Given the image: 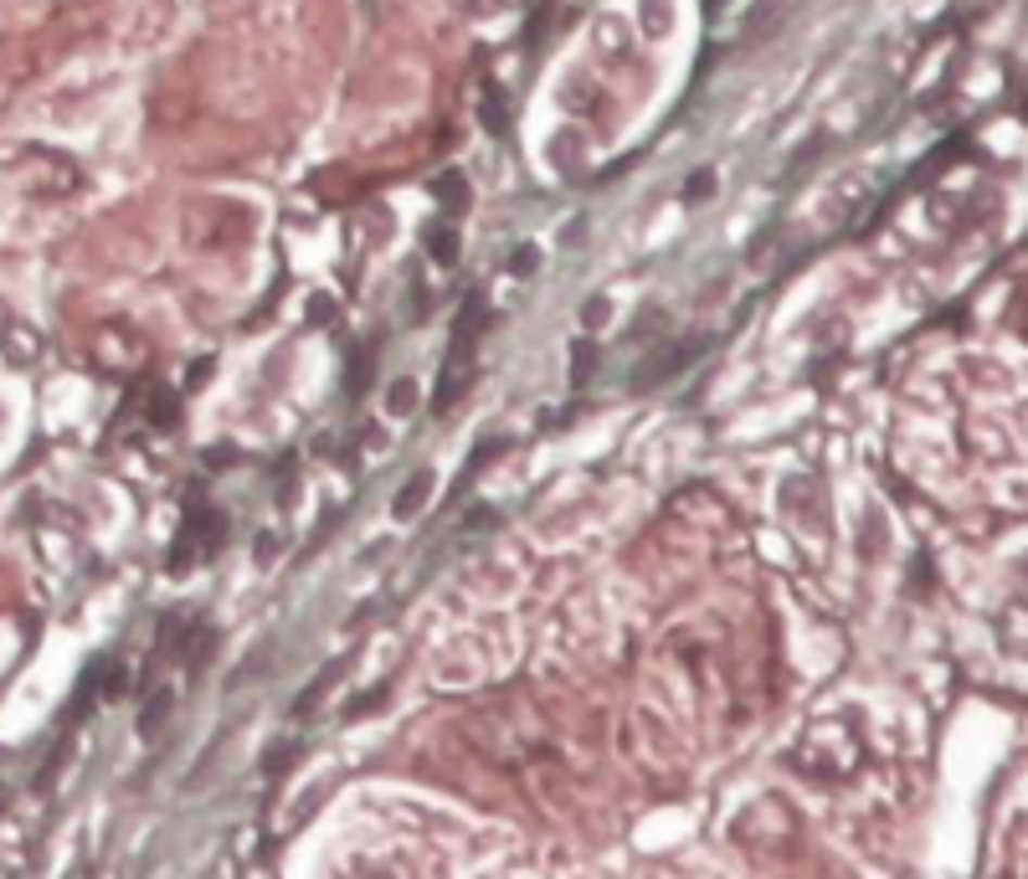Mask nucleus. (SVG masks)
Segmentation results:
<instances>
[{"instance_id": "1", "label": "nucleus", "mask_w": 1028, "mask_h": 879, "mask_svg": "<svg viewBox=\"0 0 1028 879\" xmlns=\"http://www.w3.org/2000/svg\"><path fill=\"white\" fill-rule=\"evenodd\" d=\"M11 176H16L21 191L41 195V201H62V195H73L83 186L78 165H73L67 155H58V150H47V144H26V150H16V155H11Z\"/></svg>"}, {"instance_id": "11", "label": "nucleus", "mask_w": 1028, "mask_h": 879, "mask_svg": "<svg viewBox=\"0 0 1028 879\" xmlns=\"http://www.w3.org/2000/svg\"><path fill=\"white\" fill-rule=\"evenodd\" d=\"M170 710H175V695H170V689H155V695L144 700V715H139V730H144V736H155L160 725L170 721Z\"/></svg>"}, {"instance_id": "13", "label": "nucleus", "mask_w": 1028, "mask_h": 879, "mask_svg": "<svg viewBox=\"0 0 1028 879\" xmlns=\"http://www.w3.org/2000/svg\"><path fill=\"white\" fill-rule=\"evenodd\" d=\"M535 268H541V247H535V242H524V247H515V253H509V273H515V278H530Z\"/></svg>"}, {"instance_id": "20", "label": "nucleus", "mask_w": 1028, "mask_h": 879, "mask_svg": "<svg viewBox=\"0 0 1028 879\" xmlns=\"http://www.w3.org/2000/svg\"><path fill=\"white\" fill-rule=\"evenodd\" d=\"M505 453V437H494V443H484V448H473V458H468V469H484L488 458H499Z\"/></svg>"}, {"instance_id": "24", "label": "nucleus", "mask_w": 1028, "mask_h": 879, "mask_svg": "<svg viewBox=\"0 0 1028 879\" xmlns=\"http://www.w3.org/2000/svg\"><path fill=\"white\" fill-rule=\"evenodd\" d=\"M1024 334H1028V298H1024Z\"/></svg>"}, {"instance_id": "14", "label": "nucleus", "mask_w": 1028, "mask_h": 879, "mask_svg": "<svg viewBox=\"0 0 1028 879\" xmlns=\"http://www.w3.org/2000/svg\"><path fill=\"white\" fill-rule=\"evenodd\" d=\"M386 407H391V411H396V417H407V411H411V407H417V391H411V381H396V386H391V396H386Z\"/></svg>"}, {"instance_id": "12", "label": "nucleus", "mask_w": 1028, "mask_h": 879, "mask_svg": "<svg viewBox=\"0 0 1028 879\" xmlns=\"http://www.w3.org/2000/svg\"><path fill=\"white\" fill-rule=\"evenodd\" d=\"M592 366H597V345H592V340H576V351H571V386H586V381H592Z\"/></svg>"}, {"instance_id": "16", "label": "nucleus", "mask_w": 1028, "mask_h": 879, "mask_svg": "<svg viewBox=\"0 0 1028 879\" xmlns=\"http://www.w3.org/2000/svg\"><path fill=\"white\" fill-rule=\"evenodd\" d=\"M710 191H715V170H695V176H689V191H684V201H705Z\"/></svg>"}, {"instance_id": "17", "label": "nucleus", "mask_w": 1028, "mask_h": 879, "mask_svg": "<svg viewBox=\"0 0 1028 879\" xmlns=\"http://www.w3.org/2000/svg\"><path fill=\"white\" fill-rule=\"evenodd\" d=\"M370 360H376V355H360V366H350V396H366V375H370Z\"/></svg>"}, {"instance_id": "5", "label": "nucleus", "mask_w": 1028, "mask_h": 879, "mask_svg": "<svg viewBox=\"0 0 1028 879\" xmlns=\"http://www.w3.org/2000/svg\"><path fill=\"white\" fill-rule=\"evenodd\" d=\"M705 351V340H684V345H669V351H659L648 366H638L633 371V386H659V381H669L674 371H684L695 355Z\"/></svg>"}, {"instance_id": "18", "label": "nucleus", "mask_w": 1028, "mask_h": 879, "mask_svg": "<svg viewBox=\"0 0 1028 879\" xmlns=\"http://www.w3.org/2000/svg\"><path fill=\"white\" fill-rule=\"evenodd\" d=\"M607 314H612V309H607V298H586L582 324H586V330H597V324H607Z\"/></svg>"}, {"instance_id": "23", "label": "nucleus", "mask_w": 1028, "mask_h": 879, "mask_svg": "<svg viewBox=\"0 0 1028 879\" xmlns=\"http://www.w3.org/2000/svg\"><path fill=\"white\" fill-rule=\"evenodd\" d=\"M272 556H278V540H272V535H257V566H268Z\"/></svg>"}, {"instance_id": "15", "label": "nucleus", "mask_w": 1028, "mask_h": 879, "mask_svg": "<svg viewBox=\"0 0 1028 879\" xmlns=\"http://www.w3.org/2000/svg\"><path fill=\"white\" fill-rule=\"evenodd\" d=\"M381 700H386V684H376V689H366L360 700H350V704H345V721H355V715H366V710H376Z\"/></svg>"}, {"instance_id": "2", "label": "nucleus", "mask_w": 1028, "mask_h": 879, "mask_svg": "<svg viewBox=\"0 0 1028 879\" xmlns=\"http://www.w3.org/2000/svg\"><path fill=\"white\" fill-rule=\"evenodd\" d=\"M221 535H227V525H221V514L206 505H195L191 514H186V525H180V535H175L170 546V571L180 576V571L201 566V561H212L216 550H221Z\"/></svg>"}, {"instance_id": "10", "label": "nucleus", "mask_w": 1028, "mask_h": 879, "mask_svg": "<svg viewBox=\"0 0 1028 879\" xmlns=\"http://www.w3.org/2000/svg\"><path fill=\"white\" fill-rule=\"evenodd\" d=\"M479 118H484V129L488 135H509V118H505V93L488 82L484 88V98H479Z\"/></svg>"}, {"instance_id": "19", "label": "nucleus", "mask_w": 1028, "mask_h": 879, "mask_svg": "<svg viewBox=\"0 0 1028 879\" xmlns=\"http://www.w3.org/2000/svg\"><path fill=\"white\" fill-rule=\"evenodd\" d=\"M330 319H334V298L330 293H319V298L309 304V324H330Z\"/></svg>"}, {"instance_id": "8", "label": "nucleus", "mask_w": 1028, "mask_h": 879, "mask_svg": "<svg viewBox=\"0 0 1028 879\" xmlns=\"http://www.w3.org/2000/svg\"><path fill=\"white\" fill-rule=\"evenodd\" d=\"M428 253L437 268H458V227L453 221H437L428 232Z\"/></svg>"}, {"instance_id": "7", "label": "nucleus", "mask_w": 1028, "mask_h": 879, "mask_svg": "<svg viewBox=\"0 0 1028 879\" xmlns=\"http://www.w3.org/2000/svg\"><path fill=\"white\" fill-rule=\"evenodd\" d=\"M432 195H437V206H443L447 216H458L468 206V180L464 170H443V176L432 180Z\"/></svg>"}, {"instance_id": "3", "label": "nucleus", "mask_w": 1028, "mask_h": 879, "mask_svg": "<svg viewBox=\"0 0 1028 879\" xmlns=\"http://www.w3.org/2000/svg\"><path fill=\"white\" fill-rule=\"evenodd\" d=\"M93 360L109 375H129L144 366V345H139L124 324H109V330H98V340H93Z\"/></svg>"}, {"instance_id": "22", "label": "nucleus", "mask_w": 1028, "mask_h": 879, "mask_svg": "<svg viewBox=\"0 0 1028 879\" xmlns=\"http://www.w3.org/2000/svg\"><path fill=\"white\" fill-rule=\"evenodd\" d=\"M293 762H299V746H283L278 756H268V772H289Z\"/></svg>"}, {"instance_id": "21", "label": "nucleus", "mask_w": 1028, "mask_h": 879, "mask_svg": "<svg viewBox=\"0 0 1028 879\" xmlns=\"http://www.w3.org/2000/svg\"><path fill=\"white\" fill-rule=\"evenodd\" d=\"M206 375H212V355H201L191 371H186V391H201V381H206Z\"/></svg>"}, {"instance_id": "6", "label": "nucleus", "mask_w": 1028, "mask_h": 879, "mask_svg": "<svg viewBox=\"0 0 1028 879\" xmlns=\"http://www.w3.org/2000/svg\"><path fill=\"white\" fill-rule=\"evenodd\" d=\"M428 494H432V473L428 469H417L407 479V484L396 488V499H391V509H396V520H411L417 509L428 505Z\"/></svg>"}, {"instance_id": "9", "label": "nucleus", "mask_w": 1028, "mask_h": 879, "mask_svg": "<svg viewBox=\"0 0 1028 879\" xmlns=\"http://www.w3.org/2000/svg\"><path fill=\"white\" fill-rule=\"evenodd\" d=\"M340 674H345V659H334V664L325 668V674H319V679H314L309 689H304V695H299V704H293V715H309L314 704H319V700H325V695L334 689V684H340Z\"/></svg>"}, {"instance_id": "4", "label": "nucleus", "mask_w": 1028, "mask_h": 879, "mask_svg": "<svg viewBox=\"0 0 1028 879\" xmlns=\"http://www.w3.org/2000/svg\"><path fill=\"white\" fill-rule=\"evenodd\" d=\"M0 355H5V366L31 371V366L41 360V334L31 330V324L11 319V314H0Z\"/></svg>"}]
</instances>
